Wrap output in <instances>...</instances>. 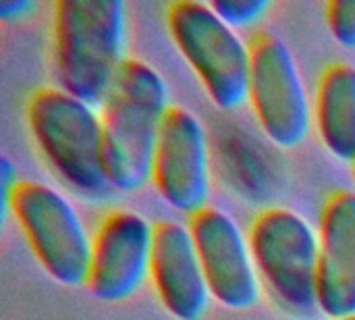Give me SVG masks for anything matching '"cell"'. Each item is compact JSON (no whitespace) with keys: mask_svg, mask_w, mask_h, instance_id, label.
Instances as JSON below:
<instances>
[{"mask_svg":"<svg viewBox=\"0 0 355 320\" xmlns=\"http://www.w3.org/2000/svg\"><path fill=\"white\" fill-rule=\"evenodd\" d=\"M343 320H355V317H349V319H343Z\"/></svg>","mask_w":355,"mask_h":320,"instance_id":"18","label":"cell"},{"mask_svg":"<svg viewBox=\"0 0 355 320\" xmlns=\"http://www.w3.org/2000/svg\"><path fill=\"white\" fill-rule=\"evenodd\" d=\"M173 42L189 62L210 100L223 110L248 102L252 52L210 4L177 0L166 8Z\"/></svg>","mask_w":355,"mask_h":320,"instance_id":"4","label":"cell"},{"mask_svg":"<svg viewBox=\"0 0 355 320\" xmlns=\"http://www.w3.org/2000/svg\"><path fill=\"white\" fill-rule=\"evenodd\" d=\"M17 169L12 167V162L2 156L0 158V192H2V221H6L8 212H10V198L12 192L17 187Z\"/></svg>","mask_w":355,"mask_h":320,"instance_id":"16","label":"cell"},{"mask_svg":"<svg viewBox=\"0 0 355 320\" xmlns=\"http://www.w3.org/2000/svg\"><path fill=\"white\" fill-rule=\"evenodd\" d=\"M212 10L231 27H245L264 17L268 0H212Z\"/></svg>","mask_w":355,"mask_h":320,"instance_id":"14","label":"cell"},{"mask_svg":"<svg viewBox=\"0 0 355 320\" xmlns=\"http://www.w3.org/2000/svg\"><path fill=\"white\" fill-rule=\"evenodd\" d=\"M327 21L333 37L355 50V0H331L327 4Z\"/></svg>","mask_w":355,"mask_h":320,"instance_id":"15","label":"cell"},{"mask_svg":"<svg viewBox=\"0 0 355 320\" xmlns=\"http://www.w3.org/2000/svg\"><path fill=\"white\" fill-rule=\"evenodd\" d=\"M248 100L266 137L291 150L310 133L312 110L304 79L287 44L272 31L254 37Z\"/></svg>","mask_w":355,"mask_h":320,"instance_id":"7","label":"cell"},{"mask_svg":"<svg viewBox=\"0 0 355 320\" xmlns=\"http://www.w3.org/2000/svg\"><path fill=\"white\" fill-rule=\"evenodd\" d=\"M189 231L210 296L231 308L250 310L260 300V281L250 242L223 210L206 206L191 214Z\"/></svg>","mask_w":355,"mask_h":320,"instance_id":"9","label":"cell"},{"mask_svg":"<svg viewBox=\"0 0 355 320\" xmlns=\"http://www.w3.org/2000/svg\"><path fill=\"white\" fill-rule=\"evenodd\" d=\"M27 125L52 171L79 196L100 200L110 192L102 123L94 106L56 87H40L27 100Z\"/></svg>","mask_w":355,"mask_h":320,"instance_id":"3","label":"cell"},{"mask_svg":"<svg viewBox=\"0 0 355 320\" xmlns=\"http://www.w3.org/2000/svg\"><path fill=\"white\" fill-rule=\"evenodd\" d=\"M256 271L281 308L293 317H312L318 308V235L289 208L260 212L250 231Z\"/></svg>","mask_w":355,"mask_h":320,"instance_id":"5","label":"cell"},{"mask_svg":"<svg viewBox=\"0 0 355 320\" xmlns=\"http://www.w3.org/2000/svg\"><path fill=\"white\" fill-rule=\"evenodd\" d=\"M352 167H354V177H355V162H354V165H352Z\"/></svg>","mask_w":355,"mask_h":320,"instance_id":"19","label":"cell"},{"mask_svg":"<svg viewBox=\"0 0 355 320\" xmlns=\"http://www.w3.org/2000/svg\"><path fill=\"white\" fill-rule=\"evenodd\" d=\"M150 277L164 310L177 320L206 317L210 289L191 231L173 221L154 225Z\"/></svg>","mask_w":355,"mask_h":320,"instance_id":"11","label":"cell"},{"mask_svg":"<svg viewBox=\"0 0 355 320\" xmlns=\"http://www.w3.org/2000/svg\"><path fill=\"white\" fill-rule=\"evenodd\" d=\"M152 181L162 200L179 212L196 214L210 198L208 137L200 119L181 106L164 115L154 154Z\"/></svg>","mask_w":355,"mask_h":320,"instance_id":"8","label":"cell"},{"mask_svg":"<svg viewBox=\"0 0 355 320\" xmlns=\"http://www.w3.org/2000/svg\"><path fill=\"white\" fill-rule=\"evenodd\" d=\"M316 125L324 148L343 162H355V65L333 62L316 92Z\"/></svg>","mask_w":355,"mask_h":320,"instance_id":"13","label":"cell"},{"mask_svg":"<svg viewBox=\"0 0 355 320\" xmlns=\"http://www.w3.org/2000/svg\"><path fill=\"white\" fill-rule=\"evenodd\" d=\"M33 10H35V2L31 0H2L0 2V17L4 21L25 19Z\"/></svg>","mask_w":355,"mask_h":320,"instance_id":"17","label":"cell"},{"mask_svg":"<svg viewBox=\"0 0 355 320\" xmlns=\"http://www.w3.org/2000/svg\"><path fill=\"white\" fill-rule=\"evenodd\" d=\"M154 227L133 210H112L92 239L87 287L102 302L135 296L152 267Z\"/></svg>","mask_w":355,"mask_h":320,"instance_id":"10","label":"cell"},{"mask_svg":"<svg viewBox=\"0 0 355 320\" xmlns=\"http://www.w3.org/2000/svg\"><path fill=\"white\" fill-rule=\"evenodd\" d=\"M318 308L335 320L355 317V192L329 196L320 217Z\"/></svg>","mask_w":355,"mask_h":320,"instance_id":"12","label":"cell"},{"mask_svg":"<svg viewBox=\"0 0 355 320\" xmlns=\"http://www.w3.org/2000/svg\"><path fill=\"white\" fill-rule=\"evenodd\" d=\"M10 212L21 225L31 252L44 271L60 285H87L92 239L73 208L56 190L37 181H19Z\"/></svg>","mask_w":355,"mask_h":320,"instance_id":"6","label":"cell"},{"mask_svg":"<svg viewBox=\"0 0 355 320\" xmlns=\"http://www.w3.org/2000/svg\"><path fill=\"white\" fill-rule=\"evenodd\" d=\"M127 12L121 0H58L54 6V60L62 90L102 106L125 62Z\"/></svg>","mask_w":355,"mask_h":320,"instance_id":"2","label":"cell"},{"mask_svg":"<svg viewBox=\"0 0 355 320\" xmlns=\"http://www.w3.org/2000/svg\"><path fill=\"white\" fill-rule=\"evenodd\" d=\"M168 108V87L162 75L144 60L125 58L100 110L104 165L114 190L139 192L152 179Z\"/></svg>","mask_w":355,"mask_h":320,"instance_id":"1","label":"cell"}]
</instances>
